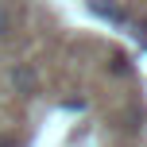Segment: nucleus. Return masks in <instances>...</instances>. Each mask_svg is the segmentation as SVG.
<instances>
[{
  "label": "nucleus",
  "instance_id": "nucleus-1",
  "mask_svg": "<svg viewBox=\"0 0 147 147\" xmlns=\"http://www.w3.org/2000/svg\"><path fill=\"white\" fill-rule=\"evenodd\" d=\"M85 4H89V12H93L97 20H109V23H116V27H120V23H128L124 8H120L116 0H85Z\"/></svg>",
  "mask_w": 147,
  "mask_h": 147
},
{
  "label": "nucleus",
  "instance_id": "nucleus-2",
  "mask_svg": "<svg viewBox=\"0 0 147 147\" xmlns=\"http://www.w3.org/2000/svg\"><path fill=\"white\" fill-rule=\"evenodd\" d=\"M35 70H31V66H16L12 70V89H16V93H23V97H31V93H35Z\"/></svg>",
  "mask_w": 147,
  "mask_h": 147
},
{
  "label": "nucleus",
  "instance_id": "nucleus-4",
  "mask_svg": "<svg viewBox=\"0 0 147 147\" xmlns=\"http://www.w3.org/2000/svg\"><path fill=\"white\" fill-rule=\"evenodd\" d=\"M112 70H116V74H128V58H124V54H116V58H112Z\"/></svg>",
  "mask_w": 147,
  "mask_h": 147
},
{
  "label": "nucleus",
  "instance_id": "nucleus-3",
  "mask_svg": "<svg viewBox=\"0 0 147 147\" xmlns=\"http://www.w3.org/2000/svg\"><path fill=\"white\" fill-rule=\"evenodd\" d=\"M8 31H12V16H8V8L0 4V39H4Z\"/></svg>",
  "mask_w": 147,
  "mask_h": 147
}]
</instances>
